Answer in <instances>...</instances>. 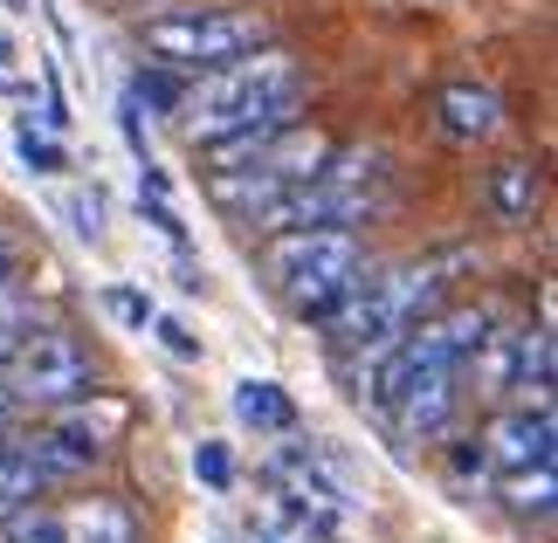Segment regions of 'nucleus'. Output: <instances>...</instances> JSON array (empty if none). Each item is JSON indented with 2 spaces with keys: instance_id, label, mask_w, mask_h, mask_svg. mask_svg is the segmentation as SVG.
Listing matches in <instances>:
<instances>
[{
  "instance_id": "13",
  "label": "nucleus",
  "mask_w": 558,
  "mask_h": 543,
  "mask_svg": "<svg viewBox=\"0 0 558 543\" xmlns=\"http://www.w3.org/2000/svg\"><path fill=\"white\" fill-rule=\"evenodd\" d=\"M28 331H35V303H28V289H21V275H0V365H8V351H14Z\"/></svg>"
},
{
  "instance_id": "19",
  "label": "nucleus",
  "mask_w": 558,
  "mask_h": 543,
  "mask_svg": "<svg viewBox=\"0 0 558 543\" xmlns=\"http://www.w3.org/2000/svg\"><path fill=\"white\" fill-rule=\"evenodd\" d=\"M70 221H76V234H83V242H97V234H104V193L90 186V193H70Z\"/></svg>"
},
{
  "instance_id": "9",
  "label": "nucleus",
  "mask_w": 558,
  "mask_h": 543,
  "mask_svg": "<svg viewBox=\"0 0 558 543\" xmlns=\"http://www.w3.org/2000/svg\"><path fill=\"white\" fill-rule=\"evenodd\" d=\"M62 543H138V516L118 503V495H90V503L56 516Z\"/></svg>"
},
{
  "instance_id": "1",
  "label": "nucleus",
  "mask_w": 558,
  "mask_h": 543,
  "mask_svg": "<svg viewBox=\"0 0 558 543\" xmlns=\"http://www.w3.org/2000/svg\"><path fill=\"white\" fill-rule=\"evenodd\" d=\"M304 103V76L283 49H248L234 62H214L201 70V83L180 97V132L193 145H214V138H234V132H283Z\"/></svg>"
},
{
  "instance_id": "7",
  "label": "nucleus",
  "mask_w": 558,
  "mask_h": 543,
  "mask_svg": "<svg viewBox=\"0 0 558 543\" xmlns=\"http://www.w3.org/2000/svg\"><path fill=\"white\" fill-rule=\"evenodd\" d=\"M435 111H441V132L469 138V145L504 132V103H497V90H483V83H448V90L435 97Z\"/></svg>"
},
{
  "instance_id": "14",
  "label": "nucleus",
  "mask_w": 558,
  "mask_h": 543,
  "mask_svg": "<svg viewBox=\"0 0 558 543\" xmlns=\"http://www.w3.org/2000/svg\"><path fill=\"white\" fill-rule=\"evenodd\" d=\"M551 468H524V474H504V503L518 516H551Z\"/></svg>"
},
{
  "instance_id": "22",
  "label": "nucleus",
  "mask_w": 558,
  "mask_h": 543,
  "mask_svg": "<svg viewBox=\"0 0 558 543\" xmlns=\"http://www.w3.org/2000/svg\"><path fill=\"white\" fill-rule=\"evenodd\" d=\"M8 412H14V406H8V393H0V420H8Z\"/></svg>"
},
{
  "instance_id": "23",
  "label": "nucleus",
  "mask_w": 558,
  "mask_h": 543,
  "mask_svg": "<svg viewBox=\"0 0 558 543\" xmlns=\"http://www.w3.org/2000/svg\"><path fill=\"white\" fill-rule=\"evenodd\" d=\"M0 70H8V41H0Z\"/></svg>"
},
{
  "instance_id": "16",
  "label": "nucleus",
  "mask_w": 558,
  "mask_h": 543,
  "mask_svg": "<svg viewBox=\"0 0 558 543\" xmlns=\"http://www.w3.org/2000/svg\"><path fill=\"white\" fill-rule=\"evenodd\" d=\"M0 530H8L0 543H62L56 516H41V509H21V516H8V523H0Z\"/></svg>"
},
{
  "instance_id": "10",
  "label": "nucleus",
  "mask_w": 558,
  "mask_h": 543,
  "mask_svg": "<svg viewBox=\"0 0 558 543\" xmlns=\"http://www.w3.org/2000/svg\"><path fill=\"white\" fill-rule=\"evenodd\" d=\"M49 489L41 482V468L28 461V447H21V433H0V523L21 509H35V495Z\"/></svg>"
},
{
  "instance_id": "12",
  "label": "nucleus",
  "mask_w": 558,
  "mask_h": 543,
  "mask_svg": "<svg viewBox=\"0 0 558 543\" xmlns=\"http://www.w3.org/2000/svg\"><path fill=\"white\" fill-rule=\"evenodd\" d=\"M518 393L524 399L551 393V337L545 331H518Z\"/></svg>"
},
{
  "instance_id": "21",
  "label": "nucleus",
  "mask_w": 558,
  "mask_h": 543,
  "mask_svg": "<svg viewBox=\"0 0 558 543\" xmlns=\"http://www.w3.org/2000/svg\"><path fill=\"white\" fill-rule=\"evenodd\" d=\"M0 275H14V255H8V242H0Z\"/></svg>"
},
{
  "instance_id": "15",
  "label": "nucleus",
  "mask_w": 558,
  "mask_h": 543,
  "mask_svg": "<svg viewBox=\"0 0 558 543\" xmlns=\"http://www.w3.org/2000/svg\"><path fill=\"white\" fill-rule=\"evenodd\" d=\"M14 151L28 172H70V151H62L56 138H35V132H14Z\"/></svg>"
},
{
  "instance_id": "5",
  "label": "nucleus",
  "mask_w": 558,
  "mask_h": 543,
  "mask_svg": "<svg viewBox=\"0 0 558 543\" xmlns=\"http://www.w3.org/2000/svg\"><path fill=\"white\" fill-rule=\"evenodd\" d=\"M483 461L489 468H504V474H524V468H551V447H558V420H551V406L538 399V406H510V412H497V420L483 427Z\"/></svg>"
},
{
  "instance_id": "17",
  "label": "nucleus",
  "mask_w": 558,
  "mask_h": 543,
  "mask_svg": "<svg viewBox=\"0 0 558 543\" xmlns=\"http://www.w3.org/2000/svg\"><path fill=\"white\" fill-rule=\"evenodd\" d=\"M104 310H111L118 323H132V331H145L159 310H153V296H138V289H104Z\"/></svg>"
},
{
  "instance_id": "3",
  "label": "nucleus",
  "mask_w": 558,
  "mask_h": 543,
  "mask_svg": "<svg viewBox=\"0 0 558 543\" xmlns=\"http://www.w3.org/2000/svg\"><path fill=\"white\" fill-rule=\"evenodd\" d=\"M138 41L166 70H214V62H234V55L263 49L269 28H263V14H248V8H186V14H153L138 28Z\"/></svg>"
},
{
  "instance_id": "2",
  "label": "nucleus",
  "mask_w": 558,
  "mask_h": 543,
  "mask_svg": "<svg viewBox=\"0 0 558 543\" xmlns=\"http://www.w3.org/2000/svg\"><path fill=\"white\" fill-rule=\"evenodd\" d=\"M263 269H269L276 296H283L296 317H325L331 303L359 282L366 248H359L352 227H290V234H269Z\"/></svg>"
},
{
  "instance_id": "4",
  "label": "nucleus",
  "mask_w": 558,
  "mask_h": 543,
  "mask_svg": "<svg viewBox=\"0 0 558 543\" xmlns=\"http://www.w3.org/2000/svg\"><path fill=\"white\" fill-rule=\"evenodd\" d=\"M90 385H97V358L83 351L70 331H41V323L8 351V365H0L8 406H76Z\"/></svg>"
},
{
  "instance_id": "18",
  "label": "nucleus",
  "mask_w": 558,
  "mask_h": 543,
  "mask_svg": "<svg viewBox=\"0 0 558 543\" xmlns=\"http://www.w3.org/2000/svg\"><path fill=\"white\" fill-rule=\"evenodd\" d=\"M193 474H201L207 489H228V482H234V461H228V447H221V441H201V447H193Z\"/></svg>"
},
{
  "instance_id": "11",
  "label": "nucleus",
  "mask_w": 558,
  "mask_h": 543,
  "mask_svg": "<svg viewBox=\"0 0 558 543\" xmlns=\"http://www.w3.org/2000/svg\"><path fill=\"white\" fill-rule=\"evenodd\" d=\"M234 420L255 427V433H290L296 427V406L276 379H242L234 385Z\"/></svg>"
},
{
  "instance_id": "20",
  "label": "nucleus",
  "mask_w": 558,
  "mask_h": 543,
  "mask_svg": "<svg viewBox=\"0 0 558 543\" xmlns=\"http://www.w3.org/2000/svg\"><path fill=\"white\" fill-rule=\"evenodd\" d=\"M153 331H159V344H166V351H173V358H186V365L201 358V337H193L180 317H153Z\"/></svg>"
},
{
  "instance_id": "24",
  "label": "nucleus",
  "mask_w": 558,
  "mask_h": 543,
  "mask_svg": "<svg viewBox=\"0 0 558 543\" xmlns=\"http://www.w3.org/2000/svg\"><path fill=\"white\" fill-rule=\"evenodd\" d=\"M8 8H21V0H8Z\"/></svg>"
},
{
  "instance_id": "8",
  "label": "nucleus",
  "mask_w": 558,
  "mask_h": 543,
  "mask_svg": "<svg viewBox=\"0 0 558 543\" xmlns=\"http://www.w3.org/2000/svg\"><path fill=\"white\" fill-rule=\"evenodd\" d=\"M483 200L497 221H531V213L545 207V172L531 165V159H504V165H489V180H483Z\"/></svg>"
},
{
  "instance_id": "6",
  "label": "nucleus",
  "mask_w": 558,
  "mask_h": 543,
  "mask_svg": "<svg viewBox=\"0 0 558 543\" xmlns=\"http://www.w3.org/2000/svg\"><path fill=\"white\" fill-rule=\"evenodd\" d=\"M462 385H469L462 372H414L379 412L407 433V441H435V433L456 427V412H462V399H469Z\"/></svg>"
}]
</instances>
